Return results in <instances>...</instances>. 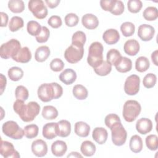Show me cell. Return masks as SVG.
<instances>
[{
	"label": "cell",
	"instance_id": "cell-1",
	"mask_svg": "<svg viewBox=\"0 0 158 158\" xmlns=\"http://www.w3.org/2000/svg\"><path fill=\"white\" fill-rule=\"evenodd\" d=\"M13 109L23 122H30L39 114L40 106L35 101H30L25 104L24 101L17 99L14 103Z\"/></svg>",
	"mask_w": 158,
	"mask_h": 158
},
{
	"label": "cell",
	"instance_id": "cell-2",
	"mask_svg": "<svg viewBox=\"0 0 158 158\" xmlns=\"http://www.w3.org/2000/svg\"><path fill=\"white\" fill-rule=\"evenodd\" d=\"M38 96L44 102H49L54 99H58L63 94L62 87L58 83H43L38 89Z\"/></svg>",
	"mask_w": 158,
	"mask_h": 158
},
{
	"label": "cell",
	"instance_id": "cell-3",
	"mask_svg": "<svg viewBox=\"0 0 158 158\" xmlns=\"http://www.w3.org/2000/svg\"><path fill=\"white\" fill-rule=\"evenodd\" d=\"M103 46L100 42H93L89 47L87 62L93 69L98 67L103 61Z\"/></svg>",
	"mask_w": 158,
	"mask_h": 158
},
{
	"label": "cell",
	"instance_id": "cell-4",
	"mask_svg": "<svg viewBox=\"0 0 158 158\" xmlns=\"http://www.w3.org/2000/svg\"><path fill=\"white\" fill-rule=\"evenodd\" d=\"M141 110L140 104L135 100L127 101L123 108V117L125 121L132 122L138 117Z\"/></svg>",
	"mask_w": 158,
	"mask_h": 158
},
{
	"label": "cell",
	"instance_id": "cell-5",
	"mask_svg": "<svg viewBox=\"0 0 158 158\" xmlns=\"http://www.w3.org/2000/svg\"><path fill=\"white\" fill-rule=\"evenodd\" d=\"M21 48V44L17 40L11 39L1 46V57L4 59H7L10 57L12 58Z\"/></svg>",
	"mask_w": 158,
	"mask_h": 158
},
{
	"label": "cell",
	"instance_id": "cell-6",
	"mask_svg": "<svg viewBox=\"0 0 158 158\" xmlns=\"http://www.w3.org/2000/svg\"><path fill=\"white\" fill-rule=\"evenodd\" d=\"M2 131L5 135L14 139H20L24 136V130L19 126L17 122L12 120L4 123Z\"/></svg>",
	"mask_w": 158,
	"mask_h": 158
},
{
	"label": "cell",
	"instance_id": "cell-7",
	"mask_svg": "<svg viewBox=\"0 0 158 158\" xmlns=\"http://www.w3.org/2000/svg\"><path fill=\"white\" fill-rule=\"evenodd\" d=\"M83 54L84 48L83 46L72 44L65 49L64 57L68 62L76 64L82 59Z\"/></svg>",
	"mask_w": 158,
	"mask_h": 158
},
{
	"label": "cell",
	"instance_id": "cell-8",
	"mask_svg": "<svg viewBox=\"0 0 158 158\" xmlns=\"http://www.w3.org/2000/svg\"><path fill=\"white\" fill-rule=\"evenodd\" d=\"M112 141L114 144L117 146L123 145L127 140V133L122 123H117L111 128Z\"/></svg>",
	"mask_w": 158,
	"mask_h": 158
},
{
	"label": "cell",
	"instance_id": "cell-9",
	"mask_svg": "<svg viewBox=\"0 0 158 158\" xmlns=\"http://www.w3.org/2000/svg\"><path fill=\"white\" fill-rule=\"evenodd\" d=\"M28 9L38 19H43L48 15V9L42 0H31L28 4Z\"/></svg>",
	"mask_w": 158,
	"mask_h": 158
},
{
	"label": "cell",
	"instance_id": "cell-10",
	"mask_svg": "<svg viewBox=\"0 0 158 158\" xmlns=\"http://www.w3.org/2000/svg\"><path fill=\"white\" fill-rule=\"evenodd\" d=\"M140 78L136 75H131L127 78L124 84V91L130 96L136 94L139 90Z\"/></svg>",
	"mask_w": 158,
	"mask_h": 158
},
{
	"label": "cell",
	"instance_id": "cell-11",
	"mask_svg": "<svg viewBox=\"0 0 158 158\" xmlns=\"http://www.w3.org/2000/svg\"><path fill=\"white\" fill-rule=\"evenodd\" d=\"M0 153L5 158H19L20 157L19 152L14 149V145L7 141L1 139Z\"/></svg>",
	"mask_w": 158,
	"mask_h": 158
},
{
	"label": "cell",
	"instance_id": "cell-12",
	"mask_svg": "<svg viewBox=\"0 0 158 158\" xmlns=\"http://www.w3.org/2000/svg\"><path fill=\"white\" fill-rule=\"evenodd\" d=\"M155 34V29L148 24H142L138 27V36L144 41H148L152 40Z\"/></svg>",
	"mask_w": 158,
	"mask_h": 158
},
{
	"label": "cell",
	"instance_id": "cell-13",
	"mask_svg": "<svg viewBox=\"0 0 158 158\" xmlns=\"http://www.w3.org/2000/svg\"><path fill=\"white\" fill-rule=\"evenodd\" d=\"M31 151L37 157H44L48 152V146L43 139H38L33 141L31 144Z\"/></svg>",
	"mask_w": 158,
	"mask_h": 158
},
{
	"label": "cell",
	"instance_id": "cell-14",
	"mask_svg": "<svg viewBox=\"0 0 158 158\" xmlns=\"http://www.w3.org/2000/svg\"><path fill=\"white\" fill-rule=\"evenodd\" d=\"M136 129L139 133L146 135L152 130V122L148 118H141L136 122Z\"/></svg>",
	"mask_w": 158,
	"mask_h": 158
},
{
	"label": "cell",
	"instance_id": "cell-15",
	"mask_svg": "<svg viewBox=\"0 0 158 158\" xmlns=\"http://www.w3.org/2000/svg\"><path fill=\"white\" fill-rule=\"evenodd\" d=\"M102 39L106 44L112 45L116 44L118 41L120 39V35L117 30L110 28L104 32L102 35Z\"/></svg>",
	"mask_w": 158,
	"mask_h": 158
},
{
	"label": "cell",
	"instance_id": "cell-16",
	"mask_svg": "<svg viewBox=\"0 0 158 158\" xmlns=\"http://www.w3.org/2000/svg\"><path fill=\"white\" fill-rule=\"evenodd\" d=\"M81 23L86 28L93 30L98 27L99 20L96 15L92 14H86L81 18Z\"/></svg>",
	"mask_w": 158,
	"mask_h": 158
},
{
	"label": "cell",
	"instance_id": "cell-17",
	"mask_svg": "<svg viewBox=\"0 0 158 158\" xmlns=\"http://www.w3.org/2000/svg\"><path fill=\"white\" fill-rule=\"evenodd\" d=\"M43 136L48 139H52L57 136V123L51 122L45 124L43 127Z\"/></svg>",
	"mask_w": 158,
	"mask_h": 158
},
{
	"label": "cell",
	"instance_id": "cell-18",
	"mask_svg": "<svg viewBox=\"0 0 158 158\" xmlns=\"http://www.w3.org/2000/svg\"><path fill=\"white\" fill-rule=\"evenodd\" d=\"M139 44L138 41L134 39L127 40L123 46L125 52L131 56H136L139 51Z\"/></svg>",
	"mask_w": 158,
	"mask_h": 158
},
{
	"label": "cell",
	"instance_id": "cell-19",
	"mask_svg": "<svg viewBox=\"0 0 158 158\" xmlns=\"http://www.w3.org/2000/svg\"><path fill=\"white\" fill-rule=\"evenodd\" d=\"M31 59V53L28 47L22 48L15 56L12 57V59L17 62L27 63Z\"/></svg>",
	"mask_w": 158,
	"mask_h": 158
},
{
	"label": "cell",
	"instance_id": "cell-20",
	"mask_svg": "<svg viewBox=\"0 0 158 158\" xmlns=\"http://www.w3.org/2000/svg\"><path fill=\"white\" fill-rule=\"evenodd\" d=\"M93 139L99 144H104L108 137L107 131L102 127L95 128L92 133Z\"/></svg>",
	"mask_w": 158,
	"mask_h": 158
},
{
	"label": "cell",
	"instance_id": "cell-21",
	"mask_svg": "<svg viewBox=\"0 0 158 158\" xmlns=\"http://www.w3.org/2000/svg\"><path fill=\"white\" fill-rule=\"evenodd\" d=\"M59 80L64 84L69 85L74 83L77 79V73L72 69H65L60 75Z\"/></svg>",
	"mask_w": 158,
	"mask_h": 158
},
{
	"label": "cell",
	"instance_id": "cell-22",
	"mask_svg": "<svg viewBox=\"0 0 158 158\" xmlns=\"http://www.w3.org/2000/svg\"><path fill=\"white\" fill-rule=\"evenodd\" d=\"M67 150L66 143L61 140L54 141L51 145V152L56 157H62L65 154Z\"/></svg>",
	"mask_w": 158,
	"mask_h": 158
},
{
	"label": "cell",
	"instance_id": "cell-23",
	"mask_svg": "<svg viewBox=\"0 0 158 158\" xmlns=\"http://www.w3.org/2000/svg\"><path fill=\"white\" fill-rule=\"evenodd\" d=\"M57 136L65 138L71 133V124L66 120H61L57 123Z\"/></svg>",
	"mask_w": 158,
	"mask_h": 158
},
{
	"label": "cell",
	"instance_id": "cell-24",
	"mask_svg": "<svg viewBox=\"0 0 158 158\" xmlns=\"http://www.w3.org/2000/svg\"><path fill=\"white\" fill-rule=\"evenodd\" d=\"M75 133L80 137H87L89 135L90 127L86 123L80 121L75 123Z\"/></svg>",
	"mask_w": 158,
	"mask_h": 158
},
{
	"label": "cell",
	"instance_id": "cell-25",
	"mask_svg": "<svg viewBox=\"0 0 158 158\" xmlns=\"http://www.w3.org/2000/svg\"><path fill=\"white\" fill-rule=\"evenodd\" d=\"M130 150L134 153H139L140 152L143 147V141L141 138L137 135H135L132 136L130 140V144H129Z\"/></svg>",
	"mask_w": 158,
	"mask_h": 158
},
{
	"label": "cell",
	"instance_id": "cell-26",
	"mask_svg": "<svg viewBox=\"0 0 158 158\" xmlns=\"http://www.w3.org/2000/svg\"><path fill=\"white\" fill-rule=\"evenodd\" d=\"M50 55V49L46 46L38 47L35 53V59L37 62H43L45 61Z\"/></svg>",
	"mask_w": 158,
	"mask_h": 158
},
{
	"label": "cell",
	"instance_id": "cell-27",
	"mask_svg": "<svg viewBox=\"0 0 158 158\" xmlns=\"http://www.w3.org/2000/svg\"><path fill=\"white\" fill-rule=\"evenodd\" d=\"M96 150L95 144L91 141H83L80 146L81 152L86 157H90L94 154Z\"/></svg>",
	"mask_w": 158,
	"mask_h": 158
},
{
	"label": "cell",
	"instance_id": "cell-28",
	"mask_svg": "<svg viewBox=\"0 0 158 158\" xmlns=\"http://www.w3.org/2000/svg\"><path fill=\"white\" fill-rule=\"evenodd\" d=\"M115 67L118 72L126 73L131 70L132 68V61L128 57H122L120 62Z\"/></svg>",
	"mask_w": 158,
	"mask_h": 158
},
{
	"label": "cell",
	"instance_id": "cell-29",
	"mask_svg": "<svg viewBox=\"0 0 158 158\" xmlns=\"http://www.w3.org/2000/svg\"><path fill=\"white\" fill-rule=\"evenodd\" d=\"M122 56L120 54V52L115 49H110L107 53V56H106V58H107V61L111 64L112 65H114L115 66L121 60Z\"/></svg>",
	"mask_w": 158,
	"mask_h": 158
},
{
	"label": "cell",
	"instance_id": "cell-30",
	"mask_svg": "<svg viewBox=\"0 0 158 158\" xmlns=\"http://www.w3.org/2000/svg\"><path fill=\"white\" fill-rule=\"evenodd\" d=\"M73 95L78 100H84L88 97V92L87 89L82 85H76L72 90Z\"/></svg>",
	"mask_w": 158,
	"mask_h": 158
},
{
	"label": "cell",
	"instance_id": "cell-31",
	"mask_svg": "<svg viewBox=\"0 0 158 158\" xmlns=\"http://www.w3.org/2000/svg\"><path fill=\"white\" fill-rule=\"evenodd\" d=\"M42 116L46 120H53L58 116V111L52 106H46L43 109Z\"/></svg>",
	"mask_w": 158,
	"mask_h": 158
},
{
	"label": "cell",
	"instance_id": "cell-32",
	"mask_svg": "<svg viewBox=\"0 0 158 158\" xmlns=\"http://www.w3.org/2000/svg\"><path fill=\"white\" fill-rule=\"evenodd\" d=\"M150 66L149 59L144 56L139 57L135 62V69L139 72H146Z\"/></svg>",
	"mask_w": 158,
	"mask_h": 158
},
{
	"label": "cell",
	"instance_id": "cell-33",
	"mask_svg": "<svg viewBox=\"0 0 158 158\" xmlns=\"http://www.w3.org/2000/svg\"><path fill=\"white\" fill-rule=\"evenodd\" d=\"M112 70V65L107 60H103L102 62L97 67L94 68V72L99 76H106Z\"/></svg>",
	"mask_w": 158,
	"mask_h": 158
},
{
	"label": "cell",
	"instance_id": "cell-34",
	"mask_svg": "<svg viewBox=\"0 0 158 158\" xmlns=\"http://www.w3.org/2000/svg\"><path fill=\"white\" fill-rule=\"evenodd\" d=\"M8 8L13 13H21L25 10V4L22 0H10Z\"/></svg>",
	"mask_w": 158,
	"mask_h": 158
},
{
	"label": "cell",
	"instance_id": "cell-35",
	"mask_svg": "<svg viewBox=\"0 0 158 158\" xmlns=\"http://www.w3.org/2000/svg\"><path fill=\"white\" fill-rule=\"evenodd\" d=\"M23 25L24 22L22 17L19 16H14L11 18L9 22V28L10 31L15 32L22 28L23 27Z\"/></svg>",
	"mask_w": 158,
	"mask_h": 158
},
{
	"label": "cell",
	"instance_id": "cell-36",
	"mask_svg": "<svg viewBox=\"0 0 158 158\" xmlns=\"http://www.w3.org/2000/svg\"><path fill=\"white\" fill-rule=\"evenodd\" d=\"M42 27L36 21L30 20L27 23V30L28 33L31 36H36L41 31Z\"/></svg>",
	"mask_w": 158,
	"mask_h": 158
},
{
	"label": "cell",
	"instance_id": "cell-37",
	"mask_svg": "<svg viewBox=\"0 0 158 158\" xmlns=\"http://www.w3.org/2000/svg\"><path fill=\"white\" fill-rule=\"evenodd\" d=\"M7 74L10 80L14 81H17L23 77V71L20 67H12L9 69Z\"/></svg>",
	"mask_w": 158,
	"mask_h": 158
},
{
	"label": "cell",
	"instance_id": "cell-38",
	"mask_svg": "<svg viewBox=\"0 0 158 158\" xmlns=\"http://www.w3.org/2000/svg\"><path fill=\"white\" fill-rule=\"evenodd\" d=\"M143 17L148 21H153L157 19L158 12L157 9L155 7L149 6L145 9L143 13Z\"/></svg>",
	"mask_w": 158,
	"mask_h": 158
},
{
	"label": "cell",
	"instance_id": "cell-39",
	"mask_svg": "<svg viewBox=\"0 0 158 158\" xmlns=\"http://www.w3.org/2000/svg\"><path fill=\"white\" fill-rule=\"evenodd\" d=\"M120 30L123 35L125 37L132 36L135 31V25L130 22H125L120 26Z\"/></svg>",
	"mask_w": 158,
	"mask_h": 158
},
{
	"label": "cell",
	"instance_id": "cell-40",
	"mask_svg": "<svg viewBox=\"0 0 158 158\" xmlns=\"http://www.w3.org/2000/svg\"><path fill=\"white\" fill-rule=\"evenodd\" d=\"M23 130L25 137L28 139H32L38 136L39 128L35 124H30L27 125Z\"/></svg>",
	"mask_w": 158,
	"mask_h": 158
},
{
	"label": "cell",
	"instance_id": "cell-41",
	"mask_svg": "<svg viewBox=\"0 0 158 158\" xmlns=\"http://www.w3.org/2000/svg\"><path fill=\"white\" fill-rule=\"evenodd\" d=\"M86 40V35L81 31H77L73 33L72 37V44H76L80 46H84Z\"/></svg>",
	"mask_w": 158,
	"mask_h": 158
},
{
	"label": "cell",
	"instance_id": "cell-42",
	"mask_svg": "<svg viewBox=\"0 0 158 158\" xmlns=\"http://www.w3.org/2000/svg\"><path fill=\"white\" fill-rule=\"evenodd\" d=\"M15 95L17 99L25 101L28 98L29 93L26 87L22 85H19L15 89Z\"/></svg>",
	"mask_w": 158,
	"mask_h": 158
},
{
	"label": "cell",
	"instance_id": "cell-43",
	"mask_svg": "<svg viewBox=\"0 0 158 158\" xmlns=\"http://www.w3.org/2000/svg\"><path fill=\"white\" fill-rule=\"evenodd\" d=\"M156 135H149L145 139L147 148L151 151H156L158 148V139Z\"/></svg>",
	"mask_w": 158,
	"mask_h": 158
},
{
	"label": "cell",
	"instance_id": "cell-44",
	"mask_svg": "<svg viewBox=\"0 0 158 158\" xmlns=\"http://www.w3.org/2000/svg\"><path fill=\"white\" fill-rule=\"evenodd\" d=\"M156 81V75L152 73H149L146 74V75L144 77L143 80V84L145 88H151L155 86Z\"/></svg>",
	"mask_w": 158,
	"mask_h": 158
},
{
	"label": "cell",
	"instance_id": "cell-45",
	"mask_svg": "<svg viewBox=\"0 0 158 158\" xmlns=\"http://www.w3.org/2000/svg\"><path fill=\"white\" fill-rule=\"evenodd\" d=\"M128 10L131 13H138L143 7V3L140 0H129L127 2Z\"/></svg>",
	"mask_w": 158,
	"mask_h": 158
},
{
	"label": "cell",
	"instance_id": "cell-46",
	"mask_svg": "<svg viewBox=\"0 0 158 158\" xmlns=\"http://www.w3.org/2000/svg\"><path fill=\"white\" fill-rule=\"evenodd\" d=\"M120 122H121L120 118L115 114H109L106 116L104 119V123L110 129L114 125Z\"/></svg>",
	"mask_w": 158,
	"mask_h": 158
},
{
	"label": "cell",
	"instance_id": "cell-47",
	"mask_svg": "<svg viewBox=\"0 0 158 158\" xmlns=\"http://www.w3.org/2000/svg\"><path fill=\"white\" fill-rule=\"evenodd\" d=\"M50 36L49 30L45 26L42 27L41 31L39 35H38L36 37V40L37 42L40 43H43L46 42Z\"/></svg>",
	"mask_w": 158,
	"mask_h": 158
},
{
	"label": "cell",
	"instance_id": "cell-48",
	"mask_svg": "<svg viewBox=\"0 0 158 158\" xmlns=\"http://www.w3.org/2000/svg\"><path fill=\"white\" fill-rule=\"evenodd\" d=\"M79 22V17L74 13H69L65 17V23L67 26L72 27L76 26Z\"/></svg>",
	"mask_w": 158,
	"mask_h": 158
},
{
	"label": "cell",
	"instance_id": "cell-49",
	"mask_svg": "<svg viewBox=\"0 0 158 158\" xmlns=\"http://www.w3.org/2000/svg\"><path fill=\"white\" fill-rule=\"evenodd\" d=\"M64 63L59 58L54 59L50 63V68L54 72L61 71L64 67Z\"/></svg>",
	"mask_w": 158,
	"mask_h": 158
},
{
	"label": "cell",
	"instance_id": "cell-50",
	"mask_svg": "<svg viewBox=\"0 0 158 158\" xmlns=\"http://www.w3.org/2000/svg\"><path fill=\"white\" fill-rule=\"evenodd\" d=\"M124 9H125V7H124V4H123V2L121 1H116L115 0L114 7L110 12L113 15H120L123 12Z\"/></svg>",
	"mask_w": 158,
	"mask_h": 158
},
{
	"label": "cell",
	"instance_id": "cell-51",
	"mask_svg": "<svg viewBox=\"0 0 158 158\" xmlns=\"http://www.w3.org/2000/svg\"><path fill=\"white\" fill-rule=\"evenodd\" d=\"M48 23L53 28H59L62 23L61 18L58 15H52L49 17Z\"/></svg>",
	"mask_w": 158,
	"mask_h": 158
},
{
	"label": "cell",
	"instance_id": "cell-52",
	"mask_svg": "<svg viewBox=\"0 0 158 158\" xmlns=\"http://www.w3.org/2000/svg\"><path fill=\"white\" fill-rule=\"evenodd\" d=\"M115 2V0H101L100 1V6L104 10L111 12L114 7Z\"/></svg>",
	"mask_w": 158,
	"mask_h": 158
},
{
	"label": "cell",
	"instance_id": "cell-53",
	"mask_svg": "<svg viewBox=\"0 0 158 158\" xmlns=\"http://www.w3.org/2000/svg\"><path fill=\"white\" fill-rule=\"evenodd\" d=\"M1 18V27H6L8 22V15L6 13L1 12L0 13Z\"/></svg>",
	"mask_w": 158,
	"mask_h": 158
},
{
	"label": "cell",
	"instance_id": "cell-54",
	"mask_svg": "<svg viewBox=\"0 0 158 158\" xmlns=\"http://www.w3.org/2000/svg\"><path fill=\"white\" fill-rule=\"evenodd\" d=\"M60 0H45V2L51 9L56 7L60 3Z\"/></svg>",
	"mask_w": 158,
	"mask_h": 158
},
{
	"label": "cell",
	"instance_id": "cell-55",
	"mask_svg": "<svg viewBox=\"0 0 158 158\" xmlns=\"http://www.w3.org/2000/svg\"><path fill=\"white\" fill-rule=\"evenodd\" d=\"M6 78L5 76H4L3 74H1V94H2V93L4 91V89L6 86Z\"/></svg>",
	"mask_w": 158,
	"mask_h": 158
},
{
	"label": "cell",
	"instance_id": "cell-56",
	"mask_svg": "<svg viewBox=\"0 0 158 158\" xmlns=\"http://www.w3.org/2000/svg\"><path fill=\"white\" fill-rule=\"evenodd\" d=\"M157 55H158V51L156 50L154 51L152 54H151V59L152 62L154 63V64L155 65H158V63H157Z\"/></svg>",
	"mask_w": 158,
	"mask_h": 158
},
{
	"label": "cell",
	"instance_id": "cell-57",
	"mask_svg": "<svg viewBox=\"0 0 158 158\" xmlns=\"http://www.w3.org/2000/svg\"><path fill=\"white\" fill-rule=\"evenodd\" d=\"M82 157V156L78 153L77 152H72L70 154L67 156V157Z\"/></svg>",
	"mask_w": 158,
	"mask_h": 158
}]
</instances>
